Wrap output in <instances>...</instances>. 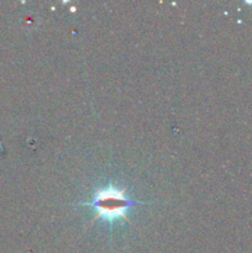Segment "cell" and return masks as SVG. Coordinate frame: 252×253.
<instances>
[{"label": "cell", "instance_id": "cell-1", "mask_svg": "<svg viewBox=\"0 0 252 253\" xmlns=\"http://www.w3.org/2000/svg\"><path fill=\"white\" fill-rule=\"evenodd\" d=\"M132 204L133 203L124 195V192L114 187H108L99 190L93 203L89 205H91L104 219L116 220L123 217Z\"/></svg>", "mask_w": 252, "mask_h": 253}]
</instances>
